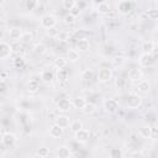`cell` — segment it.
Listing matches in <instances>:
<instances>
[{"mask_svg":"<svg viewBox=\"0 0 158 158\" xmlns=\"http://www.w3.org/2000/svg\"><path fill=\"white\" fill-rule=\"evenodd\" d=\"M68 77H69V73H68V70H67L65 68H63V69H59V70H58L57 78H58V80H59V81H65V80L68 79Z\"/></svg>","mask_w":158,"mask_h":158,"instance_id":"obj_26","label":"cell"},{"mask_svg":"<svg viewBox=\"0 0 158 158\" xmlns=\"http://www.w3.org/2000/svg\"><path fill=\"white\" fill-rule=\"evenodd\" d=\"M74 21H75V17L72 16L70 14H68V15L64 17V22H65V23H73Z\"/></svg>","mask_w":158,"mask_h":158,"instance_id":"obj_41","label":"cell"},{"mask_svg":"<svg viewBox=\"0 0 158 158\" xmlns=\"http://www.w3.org/2000/svg\"><path fill=\"white\" fill-rule=\"evenodd\" d=\"M21 36H22V30H21L20 27H12V28H10V31H9V37H10V40H11L12 42L20 41Z\"/></svg>","mask_w":158,"mask_h":158,"instance_id":"obj_12","label":"cell"},{"mask_svg":"<svg viewBox=\"0 0 158 158\" xmlns=\"http://www.w3.org/2000/svg\"><path fill=\"white\" fill-rule=\"evenodd\" d=\"M12 52V48L9 43L6 42H0V59H5L9 58L10 54Z\"/></svg>","mask_w":158,"mask_h":158,"instance_id":"obj_9","label":"cell"},{"mask_svg":"<svg viewBox=\"0 0 158 158\" xmlns=\"http://www.w3.org/2000/svg\"><path fill=\"white\" fill-rule=\"evenodd\" d=\"M62 135H63V128H60V127L57 126L56 123L49 127V136H51L52 138H59Z\"/></svg>","mask_w":158,"mask_h":158,"instance_id":"obj_19","label":"cell"},{"mask_svg":"<svg viewBox=\"0 0 158 158\" xmlns=\"http://www.w3.org/2000/svg\"><path fill=\"white\" fill-rule=\"evenodd\" d=\"M62 6L65 9V10H73L75 7V1L74 0H63L62 1Z\"/></svg>","mask_w":158,"mask_h":158,"instance_id":"obj_29","label":"cell"},{"mask_svg":"<svg viewBox=\"0 0 158 158\" xmlns=\"http://www.w3.org/2000/svg\"><path fill=\"white\" fill-rule=\"evenodd\" d=\"M65 65H67V59H65V58L59 57V58H57V59L54 60V67H56L58 70L65 68Z\"/></svg>","mask_w":158,"mask_h":158,"instance_id":"obj_27","label":"cell"},{"mask_svg":"<svg viewBox=\"0 0 158 158\" xmlns=\"http://www.w3.org/2000/svg\"><path fill=\"white\" fill-rule=\"evenodd\" d=\"M41 79H42V81H44V83H51V81H53V79H54V73H53L51 69H43V70L41 72Z\"/></svg>","mask_w":158,"mask_h":158,"instance_id":"obj_16","label":"cell"},{"mask_svg":"<svg viewBox=\"0 0 158 158\" xmlns=\"http://www.w3.org/2000/svg\"><path fill=\"white\" fill-rule=\"evenodd\" d=\"M28 89H30L31 91H36V90L38 89V83H37L36 80H31L30 84H28Z\"/></svg>","mask_w":158,"mask_h":158,"instance_id":"obj_37","label":"cell"},{"mask_svg":"<svg viewBox=\"0 0 158 158\" xmlns=\"http://www.w3.org/2000/svg\"><path fill=\"white\" fill-rule=\"evenodd\" d=\"M70 107H72V101L67 98H63L57 102V109L59 111H68L70 110Z\"/></svg>","mask_w":158,"mask_h":158,"instance_id":"obj_13","label":"cell"},{"mask_svg":"<svg viewBox=\"0 0 158 158\" xmlns=\"http://www.w3.org/2000/svg\"><path fill=\"white\" fill-rule=\"evenodd\" d=\"M38 5V2L37 1H27V4H26V6H27V9L28 10H32L35 6H37Z\"/></svg>","mask_w":158,"mask_h":158,"instance_id":"obj_42","label":"cell"},{"mask_svg":"<svg viewBox=\"0 0 158 158\" xmlns=\"http://www.w3.org/2000/svg\"><path fill=\"white\" fill-rule=\"evenodd\" d=\"M141 67L143 68H149V67H153L154 63H156V57L152 54V53H142L139 56V59H138Z\"/></svg>","mask_w":158,"mask_h":158,"instance_id":"obj_2","label":"cell"},{"mask_svg":"<svg viewBox=\"0 0 158 158\" xmlns=\"http://www.w3.org/2000/svg\"><path fill=\"white\" fill-rule=\"evenodd\" d=\"M147 15L151 20H157L158 19V10L157 9H149L147 11Z\"/></svg>","mask_w":158,"mask_h":158,"instance_id":"obj_32","label":"cell"},{"mask_svg":"<svg viewBox=\"0 0 158 158\" xmlns=\"http://www.w3.org/2000/svg\"><path fill=\"white\" fill-rule=\"evenodd\" d=\"M98 80L100 83H107L111 80L112 78V70L110 68H106V67H102L98 70Z\"/></svg>","mask_w":158,"mask_h":158,"instance_id":"obj_3","label":"cell"},{"mask_svg":"<svg viewBox=\"0 0 158 158\" xmlns=\"http://www.w3.org/2000/svg\"><path fill=\"white\" fill-rule=\"evenodd\" d=\"M0 139H1L2 146H5V147H12V146L16 143L17 137H16V135L12 133V132H6V133L1 135Z\"/></svg>","mask_w":158,"mask_h":158,"instance_id":"obj_4","label":"cell"},{"mask_svg":"<svg viewBox=\"0 0 158 158\" xmlns=\"http://www.w3.org/2000/svg\"><path fill=\"white\" fill-rule=\"evenodd\" d=\"M51 32V35H56V33H58V31H56V27H53V28H51V30H48V33Z\"/></svg>","mask_w":158,"mask_h":158,"instance_id":"obj_45","label":"cell"},{"mask_svg":"<svg viewBox=\"0 0 158 158\" xmlns=\"http://www.w3.org/2000/svg\"><path fill=\"white\" fill-rule=\"evenodd\" d=\"M157 137H158V128H157L156 126H153V127H151V135H149V138H152V139H157Z\"/></svg>","mask_w":158,"mask_h":158,"instance_id":"obj_36","label":"cell"},{"mask_svg":"<svg viewBox=\"0 0 158 158\" xmlns=\"http://www.w3.org/2000/svg\"><path fill=\"white\" fill-rule=\"evenodd\" d=\"M96 11L100 14V15H106L110 12V4L107 1H101L96 6Z\"/></svg>","mask_w":158,"mask_h":158,"instance_id":"obj_17","label":"cell"},{"mask_svg":"<svg viewBox=\"0 0 158 158\" xmlns=\"http://www.w3.org/2000/svg\"><path fill=\"white\" fill-rule=\"evenodd\" d=\"M7 90V84L4 79H0V94H4Z\"/></svg>","mask_w":158,"mask_h":158,"instance_id":"obj_38","label":"cell"},{"mask_svg":"<svg viewBox=\"0 0 158 158\" xmlns=\"http://www.w3.org/2000/svg\"><path fill=\"white\" fill-rule=\"evenodd\" d=\"M56 125L57 126H59L60 128H67L69 125H70V120H69V117L67 116V115H59V116H57L56 118Z\"/></svg>","mask_w":158,"mask_h":158,"instance_id":"obj_10","label":"cell"},{"mask_svg":"<svg viewBox=\"0 0 158 158\" xmlns=\"http://www.w3.org/2000/svg\"><path fill=\"white\" fill-rule=\"evenodd\" d=\"M69 127H70V131H72L73 133H75V132H78L79 130L83 128V123H81V121H79V120H75V121L70 122Z\"/></svg>","mask_w":158,"mask_h":158,"instance_id":"obj_25","label":"cell"},{"mask_svg":"<svg viewBox=\"0 0 158 158\" xmlns=\"http://www.w3.org/2000/svg\"><path fill=\"white\" fill-rule=\"evenodd\" d=\"M110 156L111 158H122V152L118 148H112L110 152Z\"/></svg>","mask_w":158,"mask_h":158,"instance_id":"obj_34","label":"cell"},{"mask_svg":"<svg viewBox=\"0 0 158 158\" xmlns=\"http://www.w3.org/2000/svg\"><path fill=\"white\" fill-rule=\"evenodd\" d=\"M57 21H58V20H57V17H56L54 15H52V14H47V15H43V16L41 17L40 23H41V26H42L43 28H46V30H51V28L56 27Z\"/></svg>","mask_w":158,"mask_h":158,"instance_id":"obj_1","label":"cell"},{"mask_svg":"<svg viewBox=\"0 0 158 158\" xmlns=\"http://www.w3.org/2000/svg\"><path fill=\"white\" fill-rule=\"evenodd\" d=\"M137 90L141 93V94H148L149 90H151V83L146 79H141L137 84Z\"/></svg>","mask_w":158,"mask_h":158,"instance_id":"obj_11","label":"cell"},{"mask_svg":"<svg viewBox=\"0 0 158 158\" xmlns=\"http://www.w3.org/2000/svg\"><path fill=\"white\" fill-rule=\"evenodd\" d=\"M115 85H116L117 89H123L125 85H126V80L123 78H117L116 81H115Z\"/></svg>","mask_w":158,"mask_h":158,"instance_id":"obj_35","label":"cell"},{"mask_svg":"<svg viewBox=\"0 0 158 158\" xmlns=\"http://www.w3.org/2000/svg\"><path fill=\"white\" fill-rule=\"evenodd\" d=\"M123 62H125V58L121 57V56H120V57H115V58L111 59V63H112L114 67H118V65H121Z\"/></svg>","mask_w":158,"mask_h":158,"instance_id":"obj_33","label":"cell"},{"mask_svg":"<svg viewBox=\"0 0 158 158\" xmlns=\"http://www.w3.org/2000/svg\"><path fill=\"white\" fill-rule=\"evenodd\" d=\"M68 158H73V157H72V156H70V157H68Z\"/></svg>","mask_w":158,"mask_h":158,"instance_id":"obj_47","label":"cell"},{"mask_svg":"<svg viewBox=\"0 0 158 158\" xmlns=\"http://www.w3.org/2000/svg\"><path fill=\"white\" fill-rule=\"evenodd\" d=\"M85 104H86V100H85L83 96H77V98L73 99V101H72V106H73L74 109H78V110H83L84 106H85Z\"/></svg>","mask_w":158,"mask_h":158,"instance_id":"obj_18","label":"cell"},{"mask_svg":"<svg viewBox=\"0 0 158 158\" xmlns=\"http://www.w3.org/2000/svg\"><path fill=\"white\" fill-rule=\"evenodd\" d=\"M20 41L22 42V43H31L32 41H33V35L31 33V32H22V36H21V38H20Z\"/></svg>","mask_w":158,"mask_h":158,"instance_id":"obj_24","label":"cell"},{"mask_svg":"<svg viewBox=\"0 0 158 158\" xmlns=\"http://www.w3.org/2000/svg\"><path fill=\"white\" fill-rule=\"evenodd\" d=\"M130 158H144V157H143L142 152H139V151H133V152L130 154Z\"/></svg>","mask_w":158,"mask_h":158,"instance_id":"obj_40","label":"cell"},{"mask_svg":"<svg viewBox=\"0 0 158 158\" xmlns=\"http://www.w3.org/2000/svg\"><path fill=\"white\" fill-rule=\"evenodd\" d=\"M0 137H1V131H0Z\"/></svg>","mask_w":158,"mask_h":158,"instance_id":"obj_48","label":"cell"},{"mask_svg":"<svg viewBox=\"0 0 158 158\" xmlns=\"http://www.w3.org/2000/svg\"><path fill=\"white\" fill-rule=\"evenodd\" d=\"M15 65L16 67H22L23 65V59L22 58H16L15 59Z\"/></svg>","mask_w":158,"mask_h":158,"instance_id":"obj_44","label":"cell"},{"mask_svg":"<svg viewBox=\"0 0 158 158\" xmlns=\"http://www.w3.org/2000/svg\"><path fill=\"white\" fill-rule=\"evenodd\" d=\"M132 7H133V2L130 1V0H121V1L117 2V10L122 15L130 14L131 10H132Z\"/></svg>","mask_w":158,"mask_h":158,"instance_id":"obj_5","label":"cell"},{"mask_svg":"<svg viewBox=\"0 0 158 158\" xmlns=\"http://www.w3.org/2000/svg\"><path fill=\"white\" fill-rule=\"evenodd\" d=\"M104 109L109 114H114L118 110V102L115 99H107L104 101Z\"/></svg>","mask_w":158,"mask_h":158,"instance_id":"obj_8","label":"cell"},{"mask_svg":"<svg viewBox=\"0 0 158 158\" xmlns=\"http://www.w3.org/2000/svg\"><path fill=\"white\" fill-rule=\"evenodd\" d=\"M69 14H70L72 16H74V17H77V16H78V15L80 14V10H79L78 7H74L73 10H70V11H69Z\"/></svg>","mask_w":158,"mask_h":158,"instance_id":"obj_43","label":"cell"},{"mask_svg":"<svg viewBox=\"0 0 158 158\" xmlns=\"http://www.w3.org/2000/svg\"><path fill=\"white\" fill-rule=\"evenodd\" d=\"M70 149L67 147V146H60L58 149H57V157L58 158H68L70 157Z\"/></svg>","mask_w":158,"mask_h":158,"instance_id":"obj_20","label":"cell"},{"mask_svg":"<svg viewBox=\"0 0 158 158\" xmlns=\"http://www.w3.org/2000/svg\"><path fill=\"white\" fill-rule=\"evenodd\" d=\"M74 138H75V141L79 142V143H85V142H88L89 138H90V132H89V130H86V128H81V130H79L78 132L74 133Z\"/></svg>","mask_w":158,"mask_h":158,"instance_id":"obj_6","label":"cell"},{"mask_svg":"<svg viewBox=\"0 0 158 158\" xmlns=\"http://www.w3.org/2000/svg\"><path fill=\"white\" fill-rule=\"evenodd\" d=\"M37 154L40 157H42V158H46V157L49 156V148H47V147H40V148H37Z\"/></svg>","mask_w":158,"mask_h":158,"instance_id":"obj_31","label":"cell"},{"mask_svg":"<svg viewBox=\"0 0 158 158\" xmlns=\"http://www.w3.org/2000/svg\"><path fill=\"white\" fill-rule=\"evenodd\" d=\"M95 110H96V106H95V104L94 102H88L86 101V104H85V106H84V109H83V112L84 114H86V115H91L93 112H95Z\"/></svg>","mask_w":158,"mask_h":158,"instance_id":"obj_23","label":"cell"},{"mask_svg":"<svg viewBox=\"0 0 158 158\" xmlns=\"http://www.w3.org/2000/svg\"><path fill=\"white\" fill-rule=\"evenodd\" d=\"M43 52H44V46L43 44H37L35 47V53L36 54H42Z\"/></svg>","mask_w":158,"mask_h":158,"instance_id":"obj_39","label":"cell"},{"mask_svg":"<svg viewBox=\"0 0 158 158\" xmlns=\"http://www.w3.org/2000/svg\"><path fill=\"white\" fill-rule=\"evenodd\" d=\"M79 51H77V49H69L68 52H67V60H69V62H77L78 59H79Z\"/></svg>","mask_w":158,"mask_h":158,"instance_id":"obj_21","label":"cell"},{"mask_svg":"<svg viewBox=\"0 0 158 158\" xmlns=\"http://www.w3.org/2000/svg\"><path fill=\"white\" fill-rule=\"evenodd\" d=\"M128 79L131 81H139L142 79V72L137 68H133V69H130L128 70V74H127Z\"/></svg>","mask_w":158,"mask_h":158,"instance_id":"obj_14","label":"cell"},{"mask_svg":"<svg viewBox=\"0 0 158 158\" xmlns=\"http://www.w3.org/2000/svg\"><path fill=\"white\" fill-rule=\"evenodd\" d=\"M138 133H139V136L143 137V138H149V135H151V127H149V126H143V127L139 128Z\"/></svg>","mask_w":158,"mask_h":158,"instance_id":"obj_28","label":"cell"},{"mask_svg":"<svg viewBox=\"0 0 158 158\" xmlns=\"http://www.w3.org/2000/svg\"><path fill=\"white\" fill-rule=\"evenodd\" d=\"M1 4H2V1H1V0H0V5H1Z\"/></svg>","mask_w":158,"mask_h":158,"instance_id":"obj_46","label":"cell"},{"mask_svg":"<svg viewBox=\"0 0 158 158\" xmlns=\"http://www.w3.org/2000/svg\"><path fill=\"white\" fill-rule=\"evenodd\" d=\"M77 48L80 51V52H86L89 48H90V42L88 38L83 37V38H79L78 42H77Z\"/></svg>","mask_w":158,"mask_h":158,"instance_id":"obj_15","label":"cell"},{"mask_svg":"<svg viewBox=\"0 0 158 158\" xmlns=\"http://www.w3.org/2000/svg\"><path fill=\"white\" fill-rule=\"evenodd\" d=\"M141 104H142V98H141L138 94H136V93L130 94L128 100H127L128 107H131V109H137L138 106H141Z\"/></svg>","mask_w":158,"mask_h":158,"instance_id":"obj_7","label":"cell"},{"mask_svg":"<svg viewBox=\"0 0 158 158\" xmlns=\"http://www.w3.org/2000/svg\"><path fill=\"white\" fill-rule=\"evenodd\" d=\"M143 53H152L154 51V42L153 41H144L142 43Z\"/></svg>","mask_w":158,"mask_h":158,"instance_id":"obj_22","label":"cell"},{"mask_svg":"<svg viewBox=\"0 0 158 158\" xmlns=\"http://www.w3.org/2000/svg\"><path fill=\"white\" fill-rule=\"evenodd\" d=\"M93 77H94V73H93V70H91V69H86V70H84V72L81 73V79H83V80H85V81L91 80V79H93Z\"/></svg>","mask_w":158,"mask_h":158,"instance_id":"obj_30","label":"cell"}]
</instances>
